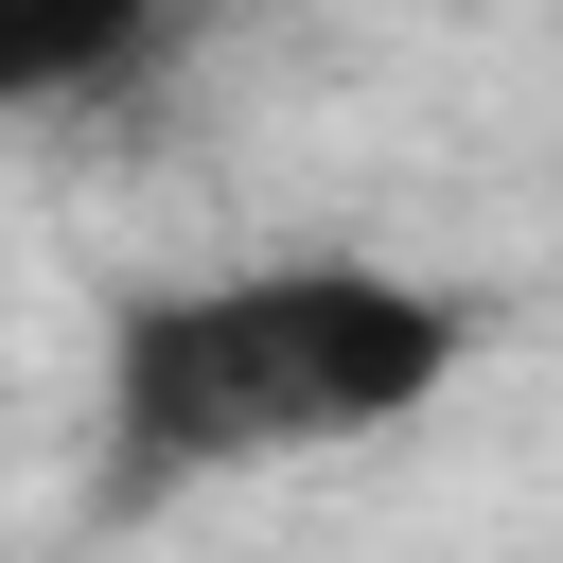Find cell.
I'll return each instance as SVG.
<instances>
[{"instance_id":"obj_1","label":"cell","mask_w":563,"mask_h":563,"mask_svg":"<svg viewBox=\"0 0 563 563\" xmlns=\"http://www.w3.org/2000/svg\"><path fill=\"white\" fill-rule=\"evenodd\" d=\"M475 369V299L422 264H211V282H123L88 334V493L106 510H176L282 457H352L387 422H422Z\"/></svg>"},{"instance_id":"obj_2","label":"cell","mask_w":563,"mask_h":563,"mask_svg":"<svg viewBox=\"0 0 563 563\" xmlns=\"http://www.w3.org/2000/svg\"><path fill=\"white\" fill-rule=\"evenodd\" d=\"M158 35H176V0H0V123L123 88Z\"/></svg>"}]
</instances>
